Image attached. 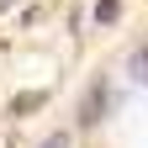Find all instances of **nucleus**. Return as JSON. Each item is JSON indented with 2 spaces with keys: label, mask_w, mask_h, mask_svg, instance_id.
<instances>
[{
  "label": "nucleus",
  "mask_w": 148,
  "mask_h": 148,
  "mask_svg": "<svg viewBox=\"0 0 148 148\" xmlns=\"http://www.w3.org/2000/svg\"><path fill=\"white\" fill-rule=\"evenodd\" d=\"M127 74H132L138 85H148V42H143V48L132 53V58H127Z\"/></svg>",
  "instance_id": "obj_3"
},
{
  "label": "nucleus",
  "mask_w": 148,
  "mask_h": 148,
  "mask_svg": "<svg viewBox=\"0 0 148 148\" xmlns=\"http://www.w3.org/2000/svg\"><path fill=\"white\" fill-rule=\"evenodd\" d=\"M116 16H122V0H101V5H95V21L101 27H111Z\"/></svg>",
  "instance_id": "obj_4"
},
{
  "label": "nucleus",
  "mask_w": 148,
  "mask_h": 148,
  "mask_svg": "<svg viewBox=\"0 0 148 148\" xmlns=\"http://www.w3.org/2000/svg\"><path fill=\"white\" fill-rule=\"evenodd\" d=\"M37 148H74V138H69V132H48Z\"/></svg>",
  "instance_id": "obj_5"
},
{
  "label": "nucleus",
  "mask_w": 148,
  "mask_h": 148,
  "mask_svg": "<svg viewBox=\"0 0 148 148\" xmlns=\"http://www.w3.org/2000/svg\"><path fill=\"white\" fill-rule=\"evenodd\" d=\"M11 5H16V0H0V11H11Z\"/></svg>",
  "instance_id": "obj_6"
},
{
  "label": "nucleus",
  "mask_w": 148,
  "mask_h": 148,
  "mask_svg": "<svg viewBox=\"0 0 148 148\" xmlns=\"http://www.w3.org/2000/svg\"><path fill=\"white\" fill-rule=\"evenodd\" d=\"M101 111H106V85H95V90L79 101V122H85V127H95V122H101Z\"/></svg>",
  "instance_id": "obj_1"
},
{
  "label": "nucleus",
  "mask_w": 148,
  "mask_h": 148,
  "mask_svg": "<svg viewBox=\"0 0 148 148\" xmlns=\"http://www.w3.org/2000/svg\"><path fill=\"white\" fill-rule=\"evenodd\" d=\"M42 101H48L42 90H27V95H16V101H11V116H27V111H37Z\"/></svg>",
  "instance_id": "obj_2"
}]
</instances>
